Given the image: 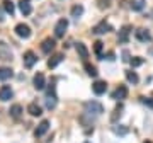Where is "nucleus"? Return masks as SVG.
<instances>
[{
    "label": "nucleus",
    "instance_id": "nucleus-14",
    "mask_svg": "<svg viewBox=\"0 0 153 143\" xmlns=\"http://www.w3.org/2000/svg\"><path fill=\"white\" fill-rule=\"evenodd\" d=\"M49 130V121L48 119H43V121L38 124V128H36V131H34V136L36 138H39V136H43L44 133Z\"/></svg>",
    "mask_w": 153,
    "mask_h": 143
},
{
    "label": "nucleus",
    "instance_id": "nucleus-24",
    "mask_svg": "<svg viewBox=\"0 0 153 143\" xmlns=\"http://www.w3.org/2000/svg\"><path fill=\"white\" fill-rule=\"evenodd\" d=\"M134 12H140L145 9V0H131V5H129Z\"/></svg>",
    "mask_w": 153,
    "mask_h": 143
},
{
    "label": "nucleus",
    "instance_id": "nucleus-17",
    "mask_svg": "<svg viewBox=\"0 0 153 143\" xmlns=\"http://www.w3.org/2000/svg\"><path fill=\"white\" fill-rule=\"evenodd\" d=\"M63 58H65V55L63 53H56V55H53L51 58H49V61H48V66L49 68H55V66H58L63 61Z\"/></svg>",
    "mask_w": 153,
    "mask_h": 143
},
{
    "label": "nucleus",
    "instance_id": "nucleus-2",
    "mask_svg": "<svg viewBox=\"0 0 153 143\" xmlns=\"http://www.w3.org/2000/svg\"><path fill=\"white\" fill-rule=\"evenodd\" d=\"M14 55H12L10 46L5 43V41H0V60L2 61H12Z\"/></svg>",
    "mask_w": 153,
    "mask_h": 143
},
{
    "label": "nucleus",
    "instance_id": "nucleus-5",
    "mask_svg": "<svg viewBox=\"0 0 153 143\" xmlns=\"http://www.w3.org/2000/svg\"><path fill=\"white\" fill-rule=\"evenodd\" d=\"M56 102H58V99H56V94H55V85H51V87L48 89L46 107H48V109H55V107H56Z\"/></svg>",
    "mask_w": 153,
    "mask_h": 143
},
{
    "label": "nucleus",
    "instance_id": "nucleus-7",
    "mask_svg": "<svg viewBox=\"0 0 153 143\" xmlns=\"http://www.w3.org/2000/svg\"><path fill=\"white\" fill-rule=\"evenodd\" d=\"M36 61H38V56H36L34 51H26L24 53V66L26 68H33Z\"/></svg>",
    "mask_w": 153,
    "mask_h": 143
},
{
    "label": "nucleus",
    "instance_id": "nucleus-12",
    "mask_svg": "<svg viewBox=\"0 0 153 143\" xmlns=\"http://www.w3.org/2000/svg\"><path fill=\"white\" fill-rule=\"evenodd\" d=\"M33 83H34V87H36V90H43V89L46 87V78H44V75L41 73V72L34 75Z\"/></svg>",
    "mask_w": 153,
    "mask_h": 143
},
{
    "label": "nucleus",
    "instance_id": "nucleus-18",
    "mask_svg": "<svg viewBox=\"0 0 153 143\" xmlns=\"http://www.w3.org/2000/svg\"><path fill=\"white\" fill-rule=\"evenodd\" d=\"M27 112L31 116H41L43 114V109H41V106H38L36 102H31V104L27 106Z\"/></svg>",
    "mask_w": 153,
    "mask_h": 143
},
{
    "label": "nucleus",
    "instance_id": "nucleus-1",
    "mask_svg": "<svg viewBox=\"0 0 153 143\" xmlns=\"http://www.w3.org/2000/svg\"><path fill=\"white\" fill-rule=\"evenodd\" d=\"M85 112L90 116L92 114L99 116L104 112V106L100 104V102H97V101H88V102H85Z\"/></svg>",
    "mask_w": 153,
    "mask_h": 143
},
{
    "label": "nucleus",
    "instance_id": "nucleus-33",
    "mask_svg": "<svg viewBox=\"0 0 153 143\" xmlns=\"http://www.w3.org/2000/svg\"><path fill=\"white\" fill-rule=\"evenodd\" d=\"M5 21V10H4V7H0V22Z\"/></svg>",
    "mask_w": 153,
    "mask_h": 143
},
{
    "label": "nucleus",
    "instance_id": "nucleus-27",
    "mask_svg": "<svg viewBox=\"0 0 153 143\" xmlns=\"http://www.w3.org/2000/svg\"><path fill=\"white\" fill-rule=\"evenodd\" d=\"M102 48H104V43L102 41H95L94 43V51H95V55L99 58H102Z\"/></svg>",
    "mask_w": 153,
    "mask_h": 143
},
{
    "label": "nucleus",
    "instance_id": "nucleus-3",
    "mask_svg": "<svg viewBox=\"0 0 153 143\" xmlns=\"http://www.w3.org/2000/svg\"><path fill=\"white\" fill-rule=\"evenodd\" d=\"M14 31H16V34L19 36V38H22V39H29L31 38V28H29L27 24H24V22L17 24Z\"/></svg>",
    "mask_w": 153,
    "mask_h": 143
},
{
    "label": "nucleus",
    "instance_id": "nucleus-30",
    "mask_svg": "<svg viewBox=\"0 0 153 143\" xmlns=\"http://www.w3.org/2000/svg\"><path fill=\"white\" fill-rule=\"evenodd\" d=\"M97 7L99 9H102V10H104V9H109L111 7V0H97Z\"/></svg>",
    "mask_w": 153,
    "mask_h": 143
},
{
    "label": "nucleus",
    "instance_id": "nucleus-34",
    "mask_svg": "<svg viewBox=\"0 0 153 143\" xmlns=\"http://www.w3.org/2000/svg\"><path fill=\"white\" fill-rule=\"evenodd\" d=\"M123 56H124V58H123L124 61H129V53H128V51H124V53H123Z\"/></svg>",
    "mask_w": 153,
    "mask_h": 143
},
{
    "label": "nucleus",
    "instance_id": "nucleus-22",
    "mask_svg": "<svg viewBox=\"0 0 153 143\" xmlns=\"http://www.w3.org/2000/svg\"><path fill=\"white\" fill-rule=\"evenodd\" d=\"M76 53H78L80 58H83V60H87L88 58V50L85 48V44L83 43H76Z\"/></svg>",
    "mask_w": 153,
    "mask_h": 143
},
{
    "label": "nucleus",
    "instance_id": "nucleus-9",
    "mask_svg": "<svg viewBox=\"0 0 153 143\" xmlns=\"http://www.w3.org/2000/svg\"><path fill=\"white\" fill-rule=\"evenodd\" d=\"M129 33H131V26L129 24H126V26H123L121 28V31H119V36H117V41L119 43H128L129 41Z\"/></svg>",
    "mask_w": 153,
    "mask_h": 143
},
{
    "label": "nucleus",
    "instance_id": "nucleus-8",
    "mask_svg": "<svg viewBox=\"0 0 153 143\" xmlns=\"http://www.w3.org/2000/svg\"><path fill=\"white\" fill-rule=\"evenodd\" d=\"M92 90L95 95H102V94H105V90H107V83L104 82V80H95V82L92 83Z\"/></svg>",
    "mask_w": 153,
    "mask_h": 143
},
{
    "label": "nucleus",
    "instance_id": "nucleus-31",
    "mask_svg": "<svg viewBox=\"0 0 153 143\" xmlns=\"http://www.w3.org/2000/svg\"><path fill=\"white\" fill-rule=\"evenodd\" d=\"M112 131H114L116 135H126V133H128V128H117V126H114V128H112Z\"/></svg>",
    "mask_w": 153,
    "mask_h": 143
},
{
    "label": "nucleus",
    "instance_id": "nucleus-19",
    "mask_svg": "<svg viewBox=\"0 0 153 143\" xmlns=\"http://www.w3.org/2000/svg\"><path fill=\"white\" fill-rule=\"evenodd\" d=\"M2 7H4V10H5L7 14L14 16V12H16V4H14L12 0H4V2H2Z\"/></svg>",
    "mask_w": 153,
    "mask_h": 143
},
{
    "label": "nucleus",
    "instance_id": "nucleus-6",
    "mask_svg": "<svg viewBox=\"0 0 153 143\" xmlns=\"http://www.w3.org/2000/svg\"><path fill=\"white\" fill-rule=\"evenodd\" d=\"M111 31H112V26L107 24L105 21L99 22L97 26H94V29H92L94 34H105V33H111Z\"/></svg>",
    "mask_w": 153,
    "mask_h": 143
},
{
    "label": "nucleus",
    "instance_id": "nucleus-10",
    "mask_svg": "<svg viewBox=\"0 0 153 143\" xmlns=\"http://www.w3.org/2000/svg\"><path fill=\"white\" fill-rule=\"evenodd\" d=\"M55 46H56V41L53 38H46L41 43V50H43V53H46V55H49L51 51L55 50Z\"/></svg>",
    "mask_w": 153,
    "mask_h": 143
},
{
    "label": "nucleus",
    "instance_id": "nucleus-16",
    "mask_svg": "<svg viewBox=\"0 0 153 143\" xmlns=\"http://www.w3.org/2000/svg\"><path fill=\"white\" fill-rule=\"evenodd\" d=\"M128 97V87L126 85H119V87L114 90V94H112V99H126Z\"/></svg>",
    "mask_w": 153,
    "mask_h": 143
},
{
    "label": "nucleus",
    "instance_id": "nucleus-23",
    "mask_svg": "<svg viewBox=\"0 0 153 143\" xmlns=\"http://www.w3.org/2000/svg\"><path fill=\"white\" fill-rule=\"evenodd\" d=\"M126 78H128V82L133 83V85H136V83L140 82L138 73H136V72H133V70H128V72H126Z\"/></svg>",
    "mask_w": 153,
    "mask_h": 143
},
{
    "label": "nucleus",
    "instance_id": "nucleus-26",
    "mask_svg": "<svg viewBox=\"0 0 153 143\" xmlns=\"http://www.w3.org/2000/svg\"><path fill=\"white\" fill-rule=\"evenodd\" d=\"M82 14H83V5H73L71 7V17L78 19Z\"/></svg>",
    "mask_w": 153,
    "mask_h": 143
},
{
    "label": "nucleus",
    "instance_id": "nucleus-28",
    "mask_svg": "<svg viewBox=\"0 0 153 143\" xmlns=\"http://www.w3.org/2000/svg\"><path fill=\"white\" fill-rule=\"evenodd\" d=\"M129 63H131L133 68H136V66H141L143 63H145V60H143V58H140V56H134V58H131V60H129Z\"/></svg>",
    "mask_w": 153,
    "mask_h": 143
},
{
    "label": "nucleus",
    "instance_id": "nucleus-11",
    "mask_svg": "<svg viewBox=\"0 0 153 143\" xmlns=\"http://www.w3.org/2000/svg\"><path fill=\"white\" fill-rule=\"evenodd\" d=\"M134 36H136V39H138V41H141V43H148V41H152V34L148 33L146 29H143V28L136 29V31H134Z\"/></svg>",
    "mask_w": 153,
    "mask_h": 143
},
{
    "label": "nucleus",
    "instance_id": "nucleus-25",
    "mask_svg": "<svg viewBox=\"0 0 153 143\" xmlns=\"http://www.w3.org/2000/svg\"><path fill=\"white\" fill-rule=\"evenodd\" d=\"M85 72H87V75H90V77H97V68H95V66L94 65H90V63H87V61H85Z\"/></svg>",
    "mask_w": 153,
    "mask_h": 143
},
{
    "label": "nucleus",
    "instance_id": "nucleus-4",
    "mask_svg": "<svg viewBox=\"0 0 153 143\" xmlns=\"http://www.w3.org/2000/svg\"><path fill=\"white\" fill-rule=\"evenodd\" d=\"M66 29H68V21L66 19H60L55 26V38H63Z\"/></svg>",
    "mask_w": 153,
    "mask_h": 143
},
{
    "label": "nucleus",
    "instance_id": "nucleus-29",
    "mask_svg": "<svg viewBox=\"0 0 153 143\" xmlns=\"http://www.w3.org/2000/svg\"><path fill=\"white\" fill-rule=\"evenodd\" d=\"M121 111H123V106L119 104V106H117V107L114 109V114L111 116V121H112V123H116V121H117V118L121 116Z\"/></svg>",
    "mask_w": 153,
    "mask_h": 143
},
{
    "label": "nucleus",
    "instance_id": "nucleus-35",
    "mask_svg": "<svg viewBox=\"0 0 153 143\" xmlns=\"http://www.w3.org/2000/svg\"><path fill=\"white\" fill-rule=\"evenodd\" d=\"M143 143H152V142H150V140H146V142H143Z\"/></svg>",
    "mask_w": 153,
    "mask_h": 143
},
{
    "label": "nucleus",
    "instance_id": "nucleus-32",
    "mask_svg": "<svg viewBox=\"0 0 153 143\" xmlns=\"http://www.w3.org/2000/svg\"><path fill=\"white\" fill-rule=\"evenodd\" d=\"M141 102H143V104H146L148 107H152V109H153V99H152V97H141Z\"/></svg>",
    "mask_w": 153,
    "mask_h": 143
},
{
    "label": "nucleus",
    "instance_id": "nucleus-15",
    "mask_svg": "<svg viewBox=\"0 0 153 143\" xmlns=\"http://www.w3.org/2000/svg\"><path fill=\"white\" fill-rule=\"evenodd\" d=\"M19 9H21L22 16H31V12H33L31 0H19Z\"/></svg>",
    "mask_w": 153,
    "mask_h": 143
},
{
    "label": "nucleus",
    "instance_id": "nucleus-21",
    "mask_svg": "<svg viewBox=\"0 0 153 143\" xmlns=\"http://www.w3.org/2000/svg\"><path fill=\"white\" fill-rule=\"evenodd\" d=\"M9 114H10L14 119H19V118H21V114H22V106L21 104H14L10 107V111H9Z\"/></svg>",
    "mask_w": 153,
    "mask_h": 143
},
{
    "label": "nucleus",
    "instance_id": "nucleus-20",
    "mask_svg": "<svg viewBox=\"0 0 153 143\" xmlns=\"http://www.w3.org/2000/svg\"><path fill=\"white\" fill-rule=\"evenodd\" d=\"M12 75H14L12 68H9V66H0V80H9Z\"/></svg>",
    "mask_w": 153,
    "mask_h": 143
},
{
    "label": "nucleus",
    "instance_id": "nucleus-13",
    "mask_svg": "<svg viewBox=\"0 0 153 143\" xmlns=\"http://www.w3.org/2000/svg\"><path fill=\"white\" fill-rule=\"evenodd\" d=\"M12 95H14V92H12L10 85H2V87H0V101L7 102V101L12 99Z\"/></svg>",
    "mask_w": 153,
    "mask_h": 143
}]
</instances>
